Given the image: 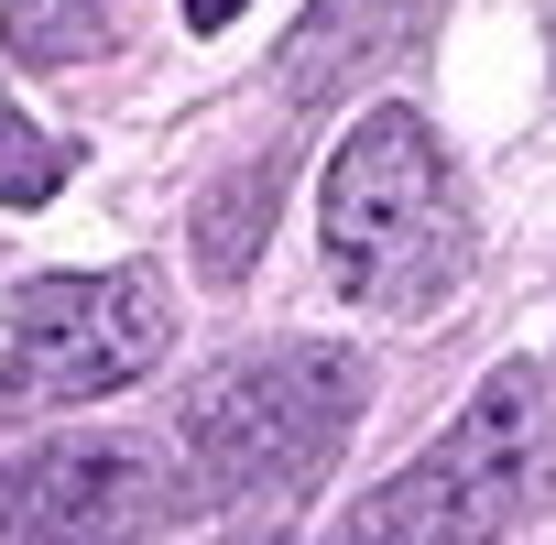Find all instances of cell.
I'll return each mask as SVG.
<instances>
[{
  "instance_id": "6da1fadb",
  "label": "cell",
  "mask_w": 556,
  "mask_h": 545,
  "mask_svg": "<svg viewBox=\"0 0 556 545\" xmlns=\"http://www.w3.org/2000/svg\"><path fill=\"white\" fill-rule=\"evenodd\" d=\"M317 251L350 306H437L458 284L469 207H458V175L415 110H371L339 142V164L317 186Z\"/></svg>"
},
{
  "instance_id": "7a4b0ae2",
  "label": "cell",
  "mask_w": 556,
  "mask_h": 545,
  "mask_svg": "<svg viewBox=\"0 0 556 545\" xmlns=\"http://www.w3.org/2000/svg\"><path fill=\"white\" fill-rule=\"evenodd\" d=\"M545 491H556V371L502 360V371L458 404V426H447L393 491H371V502L339 523V545H491V534H513Z\"/></svg>"
},
{
  "instance_id": "3957f363",
  "label": "cell",
  "mask_w": 556,
  "mask_h": 545,
  "mask_svg": "<svg viewBox=\"0 0 556 545\" xmlns=\"http://www.w3.org/2000/svg\"><path fill=\"white\" fill-rule=\"evenodd\" d=\"M361 426V360L350 350H251L218 360L186 404V458H197V502H295L339 469Z\"/></svg>"
},
{
  "instance_id": "277c9868",
  "label": "cell",
  "mask_w": 556,
  "mask_h": 545,
  "mask_svg": "<svg viewBox=\"0 0 556 545\" xmlns=\"http://www.w3.org/2000/svg\"><path fill=\"white\" fill-rule=\"evenodd\" d=\"M175 350V295L153 272H45L12 295V350H0V415H55L142 382Z\"/></svg>"
},
{
  "instance_id": "5b68a950",
  "label": "cell",
  "mask_w": 556,
  "mask_h": 545,
  "mask_svg": "<svg viewBox=\"0 0 556 545\" xmlns=\"http://www.w3.org/2000/svg\"><path fill=\"white\" fill-rule=\"evenodd\" d=\"M175 512L131 436H55L0 469V545H131Z\"/></svg>"
},
{
  "instance_id": "8992f818",
  "label": "cell",
  "mask_w": 556,
  "mask_h": 545,
  "mask_svg": "<svg viewBox=\"0 0 556 545\" xmlns=\"http://www.w3.org/2000/svg\"><path fill=\"white\" fill-rule=\"evenodd\" d=\"M437 12L447 0H317V12L295 23V45H285V66H273V88H285L295 110H339L382 66H404L437 34Z\"/></svg>"
},
{
  "instance_id": "52a82bcc",
  "label": "cell",
  "mask_w": 556,
  "mask_h": 545,
  "mask_svg": "<svg viewBox=\"0 0 556 545\" xmlns=\"http://www.w3.org/2000/svg\"><path fill=\"white\" fill-rule=\"evenodd\" d=\"M273 197H285V153H251L240 175L207 186V207H197V272H207V284H240V272H251V251L273 229Z\"/></svg>"
},
{
  "instance_id": "ba28073f",
  "label": "cell",
  "mask_w": 556,
  "mask_h": 545,
  "mask_svg": "<svg viewBox=\"0 0 556 545\" xmlns=\"http://www.w3.org/2000/svg\"><path fill=\"white\" fill-rule=\"evenodd\" d=\"M0 34L34 66H88L110 55V0H0Z\"/></svg>"
},
{
  "instance_id": "9c48e42d",
  "label": "cell",
  "mask_w": 556,
  "mask_h": 545,
  "mask_svg": "<svg viewBox=\"0 0 556 545\" xmlns=\"http://www.w3.org/2000/svg\"><path fill=\"white\" fill-rule=\"evenodd\" d=\"M55 186H66V142L34 131L12 99H0V207H45Z\"/></svg>"
},
{
  "instance_id": "30bf717a",
  "label": "cell",
  "mask_w": 556,
  "mask_h": 545,
  "mask_svg": "<svg viewBox=\"0 0 556 545\" xmlns=\"http://www.w3.org/2000/svg\"><path fill=\"white\" fill-rule=\"evenodd\" d=\"M229 12H240V0H186V23H197V34H218Z\"/></svg>"
}]
</instances>
